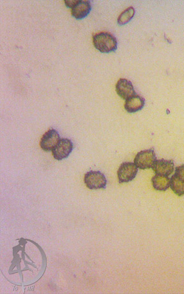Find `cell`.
Returning <instances> with one entry per match:
<instances>
[{"label": "cell", "mask_w": 184, "mask_h": 294, "mask_svg": "<svg viewBox=\"0 0 184 294\" xmlns=\"http://www.w3.org/2000/svg\"><path fill=\"white\" fill-rule=\"evenodd\" d=\"M93 43L97 50L102 53H110L117 49L118 43L115 36L108 32H101L93 36Z\"/></svg>", "instance_id": "cell-1"}, {"label": "cell", "mask_w": 184, "mask_h": 294, "mask_svg": "<svg viewBox=\"0 0 184 294\" xmlns=\"http://www.w3.org/2000/svg\"><path fill=\"white\" fill-rule=\"evenodd\" d=\"M84 183L88 189L90 190L106 189L107 179L100 171H91L84 175Z\"/></svg>", "instance_id": "cell-2"}, {"label": "cell", "mask_w": 184, "mask_h": 294, "mask_svg": "<svg viewBox=\"0 0 184 294\" xmlns=\"http://www.w3.org/2000/svg\"><path fill=\"white\" fill-rule=\"evenodd\" d=\"M157 161L156 155L153 148L140 151L136 155L134 163L140 169H148L152 168Z\"/></svg>", "instance_id": "cell-3"}, {"label": "cell", "mask_w": 184, "mask_h": 294, "mask_svg": "<svg viewBox=\"0 0 184 294\" xmlns=\"http://www.w3.org/2000/svg\"><path fill=\"white\" fill-rule=\"evenodd\" d=\"M138 168L134 163L124 162L121 164L118 170L119 183H129L136 178Z\"/></svg>", "instance_id": "cell-4"}, {"label": "cell", "mask_w": 184, "mask_h": 294, "mask_svg": "<svg viewBox=\"0 0 184 294\" xmlns=\"http://www.w3.org/2000/svg\"><path fill=\"white\" fill-rule=\"evenodd\" d=\"M73 148V143L70 139H62L52 150V154L56 161H62L69 157Z\"/></svg>", "instance_id": "cell-5"}, {"label": "cell", "mask_w": 184, "mask_h": 294, "mask_svg": "<svg viewBox=\"0 0 184 294\" xmlns=\"http://www.w3.org/2000/svg\"><path fill=\"white\" fill-rule=\"evenodd\" d=\"M59 133L55 129H51L43 135L40 146L44 151H51L60 141Z\"/></svg>", "instance_id": "cell-6"}, {"label": "cell", "mask_w": 184, "mask_h": 294, "mask_svg": "<svg viewBox=\"0 0 184 294\" xmlns=\"http://www.w3.org/2000/svg\"><path fill=\"white\" fill-rule=\"evenodd\" d=\"M116 91L118 96L125 100L136 94L133 83L126 79L118 80L116 85Z\"/></svg>", "instance_id": "cell-7"}, {"label": "cell", "mask_w": 184, "mask_h": 294, "mask_svg": "<svg viewBox=\"0 0 184 294\" xmlns=\"http://www.w3.org/2000/svg\"><path fill=\"white\" fill-rule=\"evenodd\" d=\"M91 10H92V5L90 0H78L76 5L71 10V13L74 18L77 20H81L88 16Z\"/></svg>", "instance_id": "cell-8"}, {"label": "cell", "mask_w": 184, "mask_h": 294, "mask_svg": "<svg viewBox=\"0 0 184 294\" xmlns=\"http://www.w3.org/2000/svg\"><path fill=\"white\" fill-rule=\"evenodd\" d=\"M152 169L156 174L169 176L174 172V162L171 160H157L152 166Z\"/></svg>", "instance_id": "cell-9"}, {"label": "cell", "mask_w": 184, "mask_h": 294, "mask_svg": "<svg viewBox=\"0 0 184 294\" xmlns=\"http://www.w3.org/2000/svg\"><path fill=\"white\" fill-rule=\"evenodd\" d=\"M145 99L140 95L136 94L125 100V109L129 113H135L144 109Z\"/></svg>", "instance_id": "cell-10"}, {"label": "cell", "mask_w": 184, "mask_h": 294, "mask_svg": "<svg viewBox=\"0 0 184 294\" xmlns=\"http://www.w3.org/2000/svg\"><path fill=\"white\" fill-rule=\"evenodd\" d=\"M153 189L157 191H166L170 187V178L168 176L155 174L151 179Z\"/></svg>", "instance_id": "cell-11"}, {"label": "cell", "mask_w": 184, "mask_h": 294, "mask_svg": "<svg viewBox=\"0 0 184 294\" xmlns=\"http://www.w3.org/2000/svg\"><path fill=\"white\" fill-rule=\"evenodd\" d=\"M170 187L173 192L178 196L184 195V183L175 175H173L170 178Z\"/></svg>", "instance_id": "cell-12"}, {"label": "cell", "mask_w": 184, "mask_h": 294, "mask_svg": "<svg viewBox=\"0 0 184 294\" xmlns=\"http://www.w3.org/2000/svg\"><path fill=\"white\" fill-rule=\"evenodd\" d=\"M135 14V9L133 6H130L125 10L118 17L117 23L118 25L123 26L130 22Z\"/></svg>", "instance_id": "cell-13"}, {"label": "cell", "mask_w": 184, "mask_h": 294, "mask_svg": "<svg viewBox=\"0 0 184 294\" xmlns=\"http://www.w3.org/2000/svg\"><path fill=\"white\" fill-rule=\"evenodd\" d=\"M174 174L184 183V165H182L175 168Z\"/></svg>", "instance_id": "cell-14"}, {"label": "cell", "mask_w": 184, "mask_h": 294, "mask_svg": "<svg viewBox=\"0 0 184 294\" xmlns=\"http://www.w3.org/2000/svg\"><path fill=\"white\" fill-rule=\"evenodd\" d=\"M77 2H78V0H66L65 1V3H66V6L68 8H71V9L76 5Z\"/></svg>", "instance_id": "cell-15"}]
</instances>
